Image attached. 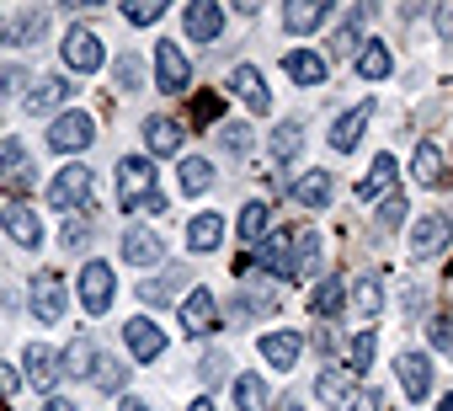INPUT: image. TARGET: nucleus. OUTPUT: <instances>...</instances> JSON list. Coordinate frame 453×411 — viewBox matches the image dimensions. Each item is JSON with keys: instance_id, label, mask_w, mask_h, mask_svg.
<instances>
[{"instance_id": "nucleus-1", "label": "nucleus", "mask_w": 453, "mask_h": 411, "mask_svg": "<svg viewBox=\"0 0 453 411\" xmlns=\"http://www.w3.org/2000/svg\"><path fill=\"white\" fill-rule=\"evenodd\" d=\"M49 203H54L59 214H86L91 209V171L86 166H65L49 182Z\"/></svg>"}, {"instance_id": "nucleus-2", "label": "nucleus", "mask_w": 453, "mask_h": 411, "mask_svg": "<svg viewBox=\"0 0 453 411\" xmlns=\"http://www.w3.org/2000/svg\"><path fill=\"white\" fill-rule=\"evenodd\" d=\"M59 59H65V70H75V75H91V70H102V38L91 33V27H70L65 33V43H59Z\"/></svg>"}, {"instance_id": "nucleus-3", "label": "nucleus", "mask_w": 453, "mask_h": 411, "mask_svg": "<svg viewBox=\"0 0 453 411\" xmlns=\"http://www.w3.org/2000/svg\"><path fill=\"white\" fill-rule=\"evenodd\" d=\"M112 294H118L112 268L91 257V262L81 268V305H86V315H107V310H112Z\"/></svg>"}, {"instance_id": "nucleus-4", "label": "nucleus", "mask_w": 453, "mask_h": 411, "mask_svg": "<svg viewBox=\"0 0 453 411\" xmlns=\"http://www.w3.org/2000/svg\"><path fill=\"white\" fill-rule=\"evenodd\" d=\"M160 187H155V166L144 160V155H128L123 166H118V203L123 209H134V203H144V198H155Z\"/></svg>"}, {"instance_id": "nucleus-5", "label": "nucleus", "mask_w": 453, "mask_h": 411, "mask_svg": "<svg viewBox=\"0 0 453 411\" xmlns=\"http://www.w3.org/2000/svg\"><path fill=\"white\" fill-rule=\"evenodd\" d=\"M91 139H96V123L86 112H59L49 128V150H59V155H81Z\"/></svg>"}, {"instance_id": "nucleus-6", "label": "nucleus", "mask_w": 453, "mask_h": 411, "mask_svg": "<svg viewBox=\"0 0 453 411\" xmlns=\"http://www.w3.org/2000/svg\"><path fill=\"white\" fill-rule=\"evenodd\" d=\"M187 81H192V65H187L181 43H155V86L176 97V91H187Z\"/></svg>"}, {"instance_id": "nucleus-7", "label": "nucleus", "mask_w": 453, "mask_h": 411, "mask_svg": "<svg viewBox=\"0 0 453 411\" xmlns=\"http://www.w3.org/2000/svg\"><path fill=\"white\" fill-rule=\"evenodd\" d=\"M448 241H453V220H448V214H421V220L411 225V257H421V262L437 257Z\"/></svg>"}, {"instance_id": "nucleus-8", "label": "nucleus", "mask_w": 453, "mask_h": 411, "mask_svg": "<svg viewBox=\"0 0 453 411\" xmlns=\"http://www.w3.org/2000/svg\"><path fill=\"white\" fill-rule=\"evenodd\" d=\"M395 379H400L405 400L421 406V400L432 395V363H426V353H400V358H395Z\"/></svg>"}, {"instance_id": "nucleus-9", "label": "nucleus", "mask_w": 453, "mask_h": 411, "mask_svg": "<svg viewBox=\"0 0 453 411\" xmlns=\"http://www.w3.org/2000/svg\"><path fill=\"white\" fill-rule=\"evenodd\" d=\"M123 342H128V353H134L139 363H155V358L165 353V331H160L150 315H134V321L123 326Z\"/></svg>"}, {"instance_id": "nucleus-10", "label": "nucleus", "mask_w": 453, "mask_h": 411, "mask_svg": "<svg viewBox=\"0 0 453 411\" xmlns=\"http://www.w3.org/2000/svg\"><path fill=\"white\" fill-rule=\"evenodd\" d=\"M33 315L43 321V326H54L59 315H65V283H59V273H38L33 278Z\"/></svg>"}, {"instance_id": "nucleus-11", "label": "nucleus", "mask_w": 453, "mask_h": 411, "mask_svg": "<svg viewBox=\"0 0 453 411\" xmlns=\"http://www.w3.org/2000/svg\"><path fill=\"white\" fill-rule=\"evenodd\" d=\"M213 326H219V305H213V294H208V289L187 294V299H181V331H187V337H208Z\"/></svg>"}, {"instance_id": "nucleus-12", "label": "nucleus", "mask_w": 453, "mask_h": 411, "mask_svg": "<svg viewBox=\"0 0 453 411\" xmlns=\"http://www.w3.org/2000/svg\"><path fill=\"white\" fill-rule=\"evenodd\" d=\"M59 374H65V368H59V353H54L49 342H27V384L49 395V390L59 384Z\"/></svg>"}, {"instance_id": "nucleus-13", "label": "nucleus", "mask_w": 453, "mask_h": 411, "mask_svg": "<svg viewBox=\"0 0 453 411\" xmlns=\"http://www.w3.org/2000/svg\"><path fill=\"white\" fill-rule=\"evenodd\" d=\"M181 27H187V38H197V43H213V38L224 33V12L213 6V0H192V6L181 12Z\"/></svg>"}, {"instance_id": "nucleus-14", "label": "nucleus", "mask_w": 453, "mask_h": 411, "mask_svg": "<svg viewBox=\"0 0 453 411\" xmlns=\"http://www.w3.org/2000/svg\"><path fill=\"white\" fill-rule=\"evenodd\" d=\"M368 118H373V102H357V107H347L336 123H331V150H357V139H363V128H368Z\"/></svg>"}, {"instance_id": "nucleus-15", "label": "nucleus", "mask_w": 453, "mask_h": 411, "mask_svg": "<svg viewBox=\"0 0 453 411\" xmlns=\"http://www.w3.org/2000/svg\"><path fill=\"white\" fill-rule=\"evenodd\" d=\"M0 225H6V236H12L17 246H27V252L43 246V225H38V214L27 209V203H12V209L0 214Z\"/></svg>"}, {"instance_id": "nucleus-16", "label": "nucleus", "mask_w": 453, "mask_h": 411, "mask_svg": "<svg viewBox=\"0 0 453 411\" xmlns=\"http://www.w3.org/2000/svg\"><path fill=\"white\" fill-rule=\"evenodd\" d=\"M230 91L235 97H246V107L262 118V112H273V97H267V86H262V75H257V65H235L230 70Z\"/></svg>"}, {"instance_id": "nucleus-17", "label": "nucleus", "mask_w": 453, "mask_h": 411, "mask_svg": "<svg viewBox=\"0 0 453 411\" xmlns=\"http://www.w3.org/2000/svg\"><path fill=\"white\" fill-rule=\"evenodd\" d=\"M160 257H165V246H160V236H155V230L134 225V230L123 236V262H134V268H155Z\"/></svg>"}, {"instance_id": "nucleus-18", "label": "nucleus", "mask_w": 453, "mask_h": 411, "mask_svg": "<svg viewBox=\"0 0 453 411\" xmlns=\"http://www.w3.org/2000/svg\"><path fill=\"white\" fill-rule=\"evenodd\" d=\"M273 310H278V289H273L267 278L241 283V299H235V315H241V321H251V315H273Z\"/></svg>"}, {"instance_id": "nucleus-19", "label": "nucleus", "mask_w": 453, "mask_h": 411, "mask_svg": "<svg viewBox=\"0 0 453 411\" xmlns=\"http://www.w3.org/2000/svg\"><path fill=\"white\" fill-rule=\"evenodd\" d=\"M299 353H304V337H299V331H267V337H262V358H267L273 368H283V374L299 363Z\"/></svg>"}, {"instance_id": "nucleus-20", "label": "nucleus", "mask_w": 453, "mask_h": 411, "mask_svg": "<svg viewBox=\"0 0 453 411\" xmlns=\"http://www.w3.org/2000/svg\"><path fill=\"white\" fill-rule=\"evenodd\" d=\"M283 70L294 86H326V54H315V49H294L283 59Z\"/></svg>"}, {"instance_id": "nucleus-21", "label": "nucleus", "mask_w": 453, "mask_h": 411, "mask_svg": "<svg viewBox=\"0 0 453 411\" xmlns=\"http://www.w3.org/2000/svg\"><path fill=\"white\" fill-rule=\"evenodd\" d=\"M144 144H150V155H176L187 144V128L176 118H150L144 123Z\"/></svg>"}, {"instance_id": "nucleus-22", "label": "nucleus", "mask_w": 453, "mask_h": 411, "mask_svg": "<svg viewBox=\"0 0 453 411\" xmlns=\"http://www.w3.org/2000/svg\"><path fill=\"white\" fill-rule=\"evenodd\" d=\"M395 176H400V171H395V155H373V166H368V176L357 182V198H363V203H373V198H384V192L395 187Z\"/></svg>"}, {"instance_id": "nucleus-23", "label": "nucleus", "mask_w": 453, "mask_h": 411, "mask_svg": "<svg viewBox=\"0 0 453 411\" xmlns=\"http://www.w3.org/2000/svg\"><path fill=\"white\" fill-rule=\"evenodd\" d=\"M257 268H262L267 278H294V241H288V236H273V241L262 246Z\"/></svg>"}, {"instance_id": "nucleus-24", "label": "nucleus", "mask_w": 453, "mask_h": 411, "mask_svg": "<svg viewBox=\"0 0 453 411\" xmlns=\"http://www.w3.org/2000/svg\"><path fill=\"white\" fill-rule=\"evenodd\" d=\"M342 294H347V289H342V278H336V273H326V278L315 283V294H310L315 321H336V315H342V305H347Z\"/></svg>"}, {"instance_id": "nucleus-25", "label": "nucleus", "mask_w": 453, "mask_h": 411, "mask_svg": "<svg viewBox=\"0 0 453 411\" xmlns=\"http://www.w3.org/2000/svg\"><path fill=\"white\" fill-rule=\"evenodd\" d=\"M326 0H294V6H283V27L288 33H315L320 22H326Z\"/></svg>"}, {"instance_id": "nucleus-26", "label": "nucleus", "mask_w": 453, "mask_h": 411, "mask_svg": "<svg viewBox=\"0 0 453 411\" xmlns=\"http://www.w3.org/2000/svg\"><path fill=\"white\" fill-rule=\"evenodd\" d=\"M70 91H75V86H70L65 75H43V81L27 91V112H54V107H59Z\"/></svg>"}, {"instance_id": "nucleus-27", "label": "nucleus", "mask_w": 453, "mask_h": 411, "mask_svg": "<svg viewBox=\"0 0 453 411\" xmlns=\"http://www.w3.org/2000/svg\"><path fill=\"white\" fill-rule=\"evenodd\" d=\"M219 241H224V220H219V214H197V220L187 225V246H192L197 257L219 252Z\"/></svg>"}, {"instance_id": "nucleus-28", "label": "nucleus", "mask_w": 453, "mask_h": 411, "mask_svg": "<svg viewBox=\"0 0 453 411\" xmlns=\"http://www.w3.org/2000/svg\"><path fill=\"white\" fill-rule=\"evenodd\" d=\"M235 406L241 411H273V384L262 374H241L235 379Z\"/></svg>"}, {"instance_id": "nucleus-29", "label": "nucleus", "mask_w": 453, "mask_h": 411, "mask_svg": "<svg viewBox=\"0 0 453 411\" xmlns=\"http://www.w3.org/2000/svg\"><path fill=\"white\" fill-rule=\"evenodd\" d=\"M288 192L304 203V209H326V203H331V171H304Z\"/></svg>"}, {"instance_id": "nucleus-30", "label": "nucleus", "mask_w": 453, "mask_h": 411, "mask_svg": "<svg viewBox=\"0 0 453 411\" xmlns=\"http://www.w3.org/2000/svg\"><path fill=\"white\" fill-rule=\"evenodd\" d=\"M320 273V230H299L294 236V278H315Z\"/></svg>"}, {"instance_id": "nucleus-31", "label": "nucleus", "mask_w": 453, "mask_h": 411, "mask_svg": "<svg viewBox=\"0 0 453 411\" xmlns=\"http://www.w3.org/2000/svg\"><path fill=\"white\" fill-rule=\"evenodd\" d=\"M267 230H273V203H262V198H257V203H246V209H241V241H246V246H257Z\"/></svg>"}, {"instance_id": "nucleus-32", "label": "nucleus", "mask_w": 453, "mask_h": 411, "mask_svg": "<svg viewBox=\"0 0 453 411\" xmlns=\"http://www.w3.org/2000/svg\"><path fill=\"white\" fill-rule=\"evenodd\" d=\"M411 171H416V182H421V187H442V150H437L432 139H426V144H416Z\"/></svg>"}, {"instance_id": "nucleus-33", "label": "nucleus", "mask_w": 453, "mask_h": 411, "mask_svg": "<svg viewBox=\"0 0 453 411\" xmlns=\"http://www.w3.org/2000/svg\"><path fill=\"white\" fill-rule=\"evenodd\" d=\"M59 368H65L70 379H86V374H96V347H91V337H75V342H70V353L59 358Z\"/></svg>"}, {"instance_id": "nucleus-34", "label": "nucleus", "mask_w": 453, "mask_h": 411, "mask_svg": "<svg viewBox=\"0 0 453 411\" xmlns=\"http://www.w3.org/2000/svg\"><path fill=\"white\" fill-rule=\"evenodd\" d=\"M315 395H320L326 406H352V384H347L342 368H320V374H315Z\"/></svg>"}, {"instance_id": "nucleus-35", "label": "nucleus", "mask_w": 453, "mask_h": 411, "mask_svg": "<svg viewBox=\"0 0 453 411\" xmlns=\"http://www.w3.org/2000/svg\"><path fill=\"white\" fill-rule=\"evenodd\" d=\"M181 283H187V268H165L160 278H150V283L139 289V299H144V305H171L165 294H176Z\"/></svg>"}, {"instance_id": "nucleus-36", "label": "nucleus", "mask_w": 453, "mask_h": 411, "mask_svg": "<svg viewBox=\"0 0 453 411\" xmlns=\"http://www.w3.org/2000/svg\"><path fill=\"white\" fill-rule=\"evenodd\" d=\"M49 33V12H22L12 27H6V43H38Z\"/></svg>"}, {"instance_id": "nucleus-37", "label": "nucleus", "mask_w": 453, "mask_h": 411, "mask_svg": "<svg viewBox=\"0 0 453 411\" xmlns=\"http://www.w3.org/2000/svg\"><path fill=\"white\" fill-rule=\"evenodd\" d=\"M373 353H379V337L373 331H357L347 342V374H368L373 368Z\"/></svg>"}, {"instance_id": "nucleus-38", "label": "nucleus", "mask_w": 453, "mask_h": 411, "mask_svg": "<svg viewBox=\"0 0 453 411\" xmlns=\"http://www.w3.org/2000/svg\"><path fill=\"white\" fill-rule=\"evenodd\" d=\"M352 310H357L363 321H373V315L384 310V283H379V278H363V283L352 289Z\"/></svg>"}, {"instance_id": "nucleus-39", "label": "nucleus", "mask_w": 453, "mask_h": 411, "mask_svg": "<svg viewBox=\"0 0 453 411\" xmlns=\"http://www.w3.org/2000/svg\"><path fill=\"white\" fill-rule=\"evenodd\" d=\"M357 75H363V81H384V75H389V49H384V43L357 49Z\"/></svg>"}, {"instance_id": "nucleus-40", "label": "nucleus", "mask_w": 453, "mask_h": 411, "mask_svg": "<svg viewBox=\"0 0 453 411\" xmlns=\"http://www.w3.org/2000/svg\"><path fill=\"white\" fill-rule=\"evenodd\" d=\"M363 17H368V12H363V6H357V12H352V22H347V27H336V33H331V54H336V59H347V54H352V59H357V43H363V38H357V22H363Z\"/></svg>"}, {"instance_id": "nucleus-41", "label": "nucleus", "mask_w": 453, "mask_h": 411, "mask_svg": "<svg viewBox=\"0 0 453 411\" xmlns=\"http://www.w3.org/2000/svg\"><path fill=\"white\" fill-rule=\"evenodd\" d=\"M181 187H187V192H208V187H213V166H208L203 155H187V160H181Z\"/></svg>"}, {"instance_id": "nucleus-42", "label": "nucleus", "mask_w": 453, "mask_h": 411, "mask_svg": "<svg viewBox=\"0 0 453 411\" xmlns=\"http://www.w3.org/2000/svg\"><path fill=\"white\" fill-rule=\"evenodd\" d=\"M91 379H96V390L112 395V390L128 384V363H118V358H96V374H91Z\"/></svg>"}, {"instance_id": "nucleus-43", "label": "nucleus", "mask_w": 453, "mask_h": 411, "mask_svg": "<svg viewBox=\"0 0 453 411\" xmlns=\"http://www.w3.org/2000/svg\"><path fill=\"white\" fill-rule=\"evenodd\" d=\"M160 12H165V0H128V6H123V17H128L134 27H150V22H160Z\"/></svg>"}, {"instance_id": "nucleus-44", "label": "nucleus", "mask_w": 453, "mask_h": 411, "mask_svg": "<svg viewBox=\"0 0 453 411\" xmlns=\"http://www.w3.org/2000/svg\"><path fill=\"white\" fill-rule=\"evenodd\" d=\"M139 75H144V65H139L134 54H118V59H112V81H118L123 91H139Z\"/></svg>"}, {"instance_id": "nucleus-45", "label": "nucleus", "mask_w": 453, "mask_h": 411, "mask_svg": "<svg viewBox=\"0 0 453 411\" xmlns=\"http://www.w3.org/2000/svg\"><path fill=\"white\" fill-rule=\"evenodd\" d=\"M299 144H304L299 123H283V128L273 134V155H278V160H294V155H299Z\"/></svg>"}, {"instance_id": "nucleus-46", "label": "nucleus", "mask_w": 453, "mask_h": 411, "mask_svg": "<svg viewBox=\"0 0 453 411\" xmlns=\"http://www.w3.org/2000/svg\"><path fill=\"white\" fill-rule=\"evenodd\" d=\"M219 139H224V150H230V155H246V150H251V128H246V123H224Z\"/></svg>"}, {"instance_id": "nucleus-47", "label": "nucleus", "mask_w": 453, "mask_h": 411, "mask_svg": "<svg viewBox=\"0 0 453 411\" xmlns=\"http://www.w3.org/2000/svg\"><path fill=\"white\" fill-rule=\"evenodd\" d=\"M400 220H405V198H384V203H379V220H373V225L389 236V230H400Z\"/></svg>"}, {"instance_id": "nucleus-48", "label": "nucleus", "mask_w": 453, "mask_h": 411, "mask_svg": "<svg viewBox=\"0 0 453 411\" xmlns=\"http://www.w3.org/2000/svg\"><path fill=\"white\" fill-rule=\"evenodd\" d=\"M86 241H91L86 220H65V230H59V246H65V252H86Z\"/></svg>"}, {"instance_id": "nucleus-49", "label": "nucleus", "mask_w": 453, "mask_h": 411, "mask_svg": "<svg viewBox=\"0 0 453 411\" xmlns=\"http://www.w3.org/2000/svg\"><path fill=\"white\" fill-rule=\"evenodd\" d=\"M432 347L453 358V321H448V315H437V321H432Z\"/></svg>"}, {"instance_id": "nucleus-50", "label": "nucleus", "mask_w": 453, "mask_h": 411, "mask_svg": "<svg viewBox=\"0 0 453 411\" xmlns=\"http://www.w3.org/2000/svg\"><path fill=\"white\" fill-rule=\"evenodd\" d=\"M315 347H320L326 358H331V353H342V337H336V326H331V321H320V326H315Z\"/></svg>"}, {"instance_id": "nucleus-51", "label": "nucleus", "mask_w": 453, "mask_h": 411, "mask_svg": "<svg viewBox=\"0 0 453 411\" xmlns=\"http://www.w3.org/2000/svg\"><path fill=\"white\" fill-rule=\"evenodd\" d=\"M347 411H384V395H379V390H363V395H352Z\"/></svg>"}, {"instance_id": "nucleus-52", "label": "nucleus", "mask_w": 453, "mask_h": 411, "mask_svg": "<svg viewBox=\"0 0 453 411\" xmlns=\"http://www.w3.org/2000/svg\"><path fill=\"white\" fill-rule=\"evenodd\" d=\"M17 390H22V374L12 363H0V395H17Z\"/></svg>"}, {"instance_id": "nucleus-53", "label": "nucleus", "mask_w": 453, "mask_h": 411, "mask_svg": "<svg viewBox=\"0 0 453 411\" xmlns=\"http://www.w3.org/2000/svg\"><path fill=\"white\" fill-rule=\"evenodd\" d=\"M128 214H165V192H155V198H144V203H134Z\"/></svg>"}, {"instance_id": "nucleus-54", "label": "nucleus", "mask_w": 453, "mask_h": 411, "mask_svg": "<svg viewBox=\"0 0 453 411\" xmlns=\"http://www.w3.org/2000/svg\"><path fill=\"white\" fill-rule=\"evenodd\" d=\"M22 81H27L22 70H0V91H6V97H12V91H22Z\"/></svg>"}, {"instance_id": "nucleus-55", "label": "nucleus", "mask_w": 453, "mask_h": 411, "mask_svg": "<svg viewBox=\"0 0 453 411\" xmlns=\"http://www.w3.org/2000/svg\"><path fill=\"white\" fill-rule=\"evenodd\" d=\"M219 374H224V353H213V358L203 363V379H219Z\"/></svg>"}, {"instance_id": "nucleus-56", "label": "nucleus", "mask_w": 453, "mask_h": 411, "mask_svg": "<svg viewBox=\"0 0 453 411\" xmlns=\"http://www.w3.org/2000/svg\"><path fill=\"white\" fill-rule=\"evenodd\" d=\"M437 33H442V38H453V6H442V12H437Z\"/></svg>"}, {"instance_id": "nucleus-57", "label": "nucleus", "mask_w": 453, "mask_h": 411, "mask_svg": "<svg viewBox=\"0 0 453 411\" xmlns=\"http://www.w3.org/2000/svg\"><path fill=\"white\" fill-rule=\"evenodd\" d=\"M43 411H81V406H75V400H59V395H49V400H43Z\"/></svg>"}, {"instance_id": "nucleus-58", "label": "nucleus", "mask_w": 453, "mask_h": 411, "mask_svg": "<svg viewBox=\"0 0 453 411\" xmlns=\"http://www.w3.org/2000/svg\"><path fill=\"white\" fill-rule=\"evenodd\" d=\"M118 411H150V406H144V400H123Z\"/></svg>"}, {"instance_id": "nucleus-59", "label": "nucleus", "mask_w": 453, "mask_h": 411, "mask_svg": "<svg viewBox=\"0 0 453 411\" xmlns=\"http://www.w3.org/2000/svg\"><path fill=\"white\" fill-rule=\"evenodd\" d=\"M187 411H213V400H192V406H187Z\"/></svg>"}, {"instance_id": "nucleus-60", "label": "nucleus", "mask_w": 453, "mask_h": 411, "mask_svg": "<svg viewBox=\"0 0 453 411\" xmlns=\"http://www.w3.org/2000/svg\"><path fill=\"white\" fill-rule=\"evenodd\" d=\"M437 411H453V395H448V400H437Z\"/></svg>"}, {"instance_id": "nucleus-61", "label": "nucleus", "mask_w": 453, "mask_h": 411, "mask_svg": "<svg viewBox=\"0 0 453 411\" xmlns=\"http://www.w3.org/2000/svg\"><path fill=\"white\" fill-rule=\"evenodd\" d=\"M283 411H304V406H283Z\"/></svg>"}]
</instances>
